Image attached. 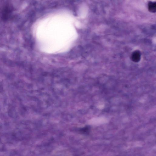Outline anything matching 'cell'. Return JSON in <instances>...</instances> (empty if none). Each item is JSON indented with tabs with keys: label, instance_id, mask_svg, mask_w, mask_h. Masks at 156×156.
Returning <instances> with one entry per match:
<instances>
[{
	"label": "cell",
	"instance_id": "6da1fadb",
	"mask_svg": "<svg viewBox=\"0 0 156 156\" xmlns=\"http://www.w3.org/2000/svg\"><path fill=\"white\" fill-rule=\"evenodd\" d=\"M140 57L141 55L140 52L138 50H136L132 53L131 58L133 61L137 62L140 60Z\"/></svg>",
	"mask_w": 156,
	"mask_h": 156
},
{
	"label": "cell",
	"instance_id": "7a4b0ae2",
	"mask_svg": "<svg viewBox=\"0 0 156 156\" xmlns=\"http://www.w3.org/2000/svg\"><path fill=\"white\" fill-rule=\"evenodd\" d=\"M148 9L150 12H155L156 10V4L155 2H150L148 4Z\"/></svg>",
	"mask_w": 156,
	"mask_h": 156
}]
</instances>
